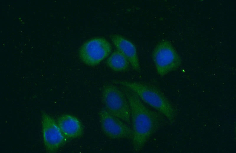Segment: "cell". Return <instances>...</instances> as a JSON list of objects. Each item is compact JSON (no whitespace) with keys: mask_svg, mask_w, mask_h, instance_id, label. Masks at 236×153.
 <instances>
[{"mask_svg":"<svg viewBox=\"0 0 236 153\" xmlns=\"http://www.w3.org/2000/svg\"><path fill=\"white\" fill-rule=\"evenodd\" d=\"M118 85L130 107L132 150L134 152H139L153 136L170 123L164 115L147 106L132 90Z\"/></svg>","mask_w":236,"mask_h":153,"instance_id":"obj_1","label":"cell"},{"mask_svg":"<svg viewBox=\"0 0 236 153\" xmlns=\"http://www.w3.org/2000/svg\"><path fill=\"white\" fill-rule=\"evenodd\" d=\"M114 82L132 90L145 104L164 115L170 124L174 123L177 115L176 109L158 86L127 80H117Z\"/></svg>","mask_w":236,"mask_h":153,"instance_id":"obj_2","label":"cell"},{"mask_svg":"<svg viewBox=\"0 0 236 153\" xmlns=\"http://www.w3.org/2000/svg\"><path fill=\"white\" fill-rule=\"evenodd\" d=\"M101 99L106 110L131 126L129 104L119 86L110 84L104 85L102 88Z\"/></svg>","mask_w":236,"mask_h":153,"instance_id":"obj_3","label":"cell"},{"mask_svg":"<svg viewBox=\"0 0 236 153\" xmlns=\"http://www.w3.org/2000/svg\"><path fill=\"white\" fill-rule=\"evenodd\" d=\"M152 57L157 74L161 76L177 69L182 62L180 56L167 40L158 43L153 51Z\"/></svg>","mask_w":236,"mask_h":153,"instance_id":"obj_4","label":"cell"},{"mask_svg":"<svg viewBox=\"0 0 236 153\" xmlns=\"http://www.w3.org/2000/svg\"><path fill=\"white\" fill-rule=\"evenodd\" d=\"M99 115L101 130L106 136L112 139L132 140L133 133L131 126L104 107L100 110Z\"/></svg>","mask_w":236,"mask_h":153,"instance_id":"obj_5","label":"cell"},{"mask_svg":"<svg viewBox=\"0 0 236 153\" xmlns=\"http://www.w3.org/2000/svg\"><path fill=\"white\" fill-rule=\"evenodd\" d=\"M112 47L109 43L103 38H95L83 44L79 51L81 61L89 66L99 64L110 54Z\"/></svg>","mask_w":236,"mask_h":153,"instance_id":"obj_6","label":"cell"},{"mask_svg":"<svg viewBox=\"0 0 236 153\" xmlns=\"http://www.w3.org/2000/svg\"><path fill=\"white\" fill-rule=\"evenodd\" d=\"M42 125L46 149L49 153L55 152L65 144L67 138L54 120L44 112L42 114Z\"/></svg>","mask_w":236,"mask_h":153,"instance_id":"obj_7","label":"cell"},{"mask_svg":"<svg viewBox=\"0 0 236 153\" xmlns=\"http://www.w3.org/2000/svg\"><path fill=\"white\" fill-rule=\"evenodd\" d=\"M110 38L117 50L122 53L128 60L130 65L136 71H141L140 66L135 45L122 36L112 35Z\"/></svg>","mask_w":236,"mask_h":153,"instance_id":"obj_8","label":"cell"},{"mask_svg":"<svg viewBox=\"0 0 236 153\" xmlns=\"http://www.w3.org/2000/svg\"><path fill=\"white\" fill-rule=\"evenodd\" d=\"M57 124L67 138H77L83 134V127L82 124L77 118L73 115L69 114L61 115L58 119Z\"/></svg>","mask_w":236,"mask_h":153,"instance_id":"obj_9","label":"cell"},{"mask_svg":"<svg viewBox=\"0 0 236 153\" xmlns=\"http://www.w3.org/2000/svg\"><path fill=\"white\" fill-rule=\"evenodd\" d=\"M106 64L109 67L117 72L127 70L130 65L125 56L117 49L113 51L108 58Z\"/></svg>","mask_w":236,"mask_h":153,"instance_id":"obj_10","label":"cell"}]
</instances>
